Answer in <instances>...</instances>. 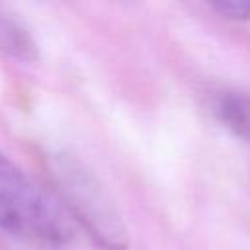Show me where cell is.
Masks as SVG:
<instances>
[{
    "label": "cell",
    "instance_id": "7a4b0ae2",
    "mask_svg": "<svg viewBox=\"0 0 250 250\" xmlns=\"http://www.w3.org/2000/svg\"><path fill=\"white\" fill-rule=\"evenodd\" d=\"M49 174L55 197L104 250H125L127 227L102 182L74 156L53 154Z\"/></svg>",
    "mask_w": 250,
    "mask_h": 250
},
{
    "label": "cell",
    "instance_id": "6da1fadb",
    "mask_svg": "<svg viewBox=\"0 0 250 250\" xmlns=\"http://www.w3.org/2000/svg\"><path fill=\"white\" fill-rule=\"evenodd\" d=\"M0 229L37 244L41 250H104L55 195L41 189L2 152Z\"/></svg>",
    "mask_w": 250,
    "mask_h": 250
},
{
    "label": "cell",
    "instance_id": "277c9868",
    "mask_svg": "<svg viewBox=\"0 0 250 250\" xmlns=\"http://www.w3.org/2000/svg\"><path fill=\"white\" fill-rule=\"evenodd\" d=\"M0 51L18 61L37 59V45L27 27L4 10H0Z\"/></svg>",
    "mask_w": 250,
    "mask_h": 250
},
{
    "label": "cell",
    "instance_id": "3957f363",
    "mask_svg": "<svg viewBox=\"0 0 250 250\" xmlns=\"http://www.w3.org/2000/svg\"><path fill=\"white\" fill-rule=\"evenodd\" d=\"M213 111L232 135L250 145V94L238 90L221 92L215 96Z\"/></svg>",
    "mask_w": 250,
    "mask_h": 250
},
{
    "label": "cell",
    "instance_id": "5b68a950",
    "mask_svg": "<svg viewBox=\"0 0 250 250\" xmlns=\"http://www.w3.org/2000/svg\"><path fill=\"white\" fill-rule=\"evenodd\" d=\"M211 10L230 21H248L250 20V2L248 0H227V2H211Z\"/></svg>",
    "mask_w": 250,
    "mask_h": 250
}]
</instances>
